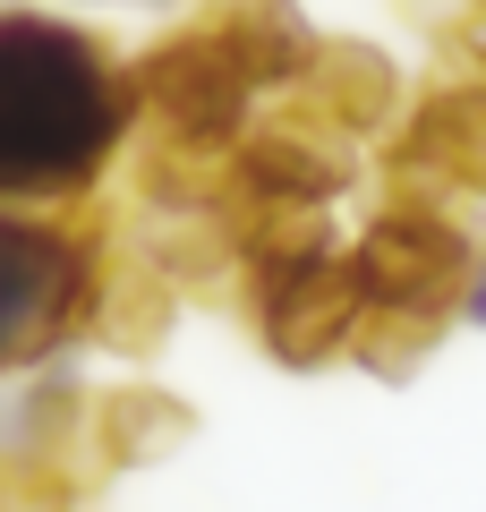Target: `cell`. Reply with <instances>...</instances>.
<instances>
[{
    "label": "cell",
    "mask_w": 486,
    "mask_h": 512,
    "mask_svg": "<svg viewBox=\"0 0 486 512\" xmlns=\"http://www.w3.org/2000/svg\"><path fill=\"white\" fill-rule=\"evenodd\" d=\"M137 77L52 9H0V205L86 197L137 128Z\"/></svg>",
    "instance_id": "obj_1"
},
{
    "label": "cell",
    "mask_w": 486,
    "mask_h": 512,
    "mask_svg": "<svg viewBox=\"0 0 486 512\" xmlns=\"http://www.w3.org/2000/svg\"><path fill=\"white\" fill-rule=\"evenodd\" d=\"M469 239L444 205H393L376 231L350 248V282H359V333L350 342L367 359H418L435 333L452 325L469 282Z\"/></svg>",
    "instance_id": "obj_2"
},
{
    "label": "cell",
    "mask_w": 486,
    "mask_h": 512,
    "mask_svg": "<svg viewBox=\"0 0 486 512\" xmlns=\"http://www.w3.org/2000/svg\"><path fill=\"white\" fill-rule=\"evenodd\" d=\"M94 316H103L94 239L60 214L0 205V367L60 359Z\"/></svg>",
    "instance_id": "obj_3"
},
{
    "label": "cell",
    "mask_w": 486,
    "mask_h": 512,
    "mask_svg": "<svg viewBox=\"0 0 486 512\" xmlns=\"http://www.w3.org/2000/svg\"><path fill=\"white\" fill-rule=\"evenodd\" d=\"M248 316L265 333L273 359L316 367L333 350H350L359 333V282H350V256L324 248L316 222H273L248 231Z\"/></svg>",
    "instance_id": "obj_4"
},
{
    "label": "cell",
    "mask_w": 486,
    "mask_h": 512,
    "mask_svg": "<svg viewBox=\"0 0 486 512\" xmlns=\"http://www.w3.org/2000/svg\"><path fill=\"white\" fill-rule=\"evenodd\" d=\"M128 77H137V111H154L162 146L171 154H205V163H231L239 128H248L256 94H265L214 18L180 26V35L162 43L145 69H128Z\"/></svg>",
    "instance_id": "obj_5"
},
{
    "label": "cell",
    "mask_w": 486,
    "mask_h": 512,
    "mask_svg": "<svg viewBox=\"0 0 486 512\" xmlns=\"http://www.w3.org/2000/svg\"><path fill=\"white\" fill-rule=\"evenodd\" d=\"M401 163L410 171H444L461 188H486V86H452L427 94L401 137Z\"/></svg>",
    "instance_id": "obj_6"
},
{
    "label": "cell",
    "mask_w": 486,
    "mask_h": 512,
    "mask_svg": "<svg viewBox=\"0 0 486 512\" xmlns=\"http://www.w3.org/2000/svg\"><path fill=\"white\" fill-rule=\"evenodd\" d=\"M452 316H469V325H486V265H469V282H461V308Z\"/></svg>",
    "instance_id": "obj_7"
}]
</instances>
